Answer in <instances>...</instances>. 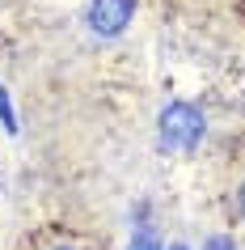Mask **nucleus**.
<instances>
[{
	"instance_id": "obj_1",
	"label": "nucleus",
	"mask_w": 245,
	"mask_h": 250,
	"mask_svg": "<svg viewBox=\"0 0 245 250\" xmlns=\"http://www.w3.org/2000/svg\"><path fill=\"white\" fill-rule=\"evenodd\" d=\"M203 140V115L190 102H169L161 110V145L165 148H194Z\"/></svg>"
},
{
	"instance_id": "obj_2",
	"label": "nucleus",
	"mask_w": 245,
	"mask_h": 250,
	"mask_svg": "<svg viewBox=\"0 0 245 250\" xmlns=\"http://www.w3.org/2000/svg\"><path fill=\"white\" fill-rule=\"evenodd\" d=\"M135 13V0H93L85 21H89L93 34H123Z\"/></svg>"
},
{
	"instance_id": "obj_3",
	"label": "nucleus",
	"mask_w": 245,
	"mask_h": 250,
	"mask_svg": "<svg viewBox=\"0 0 245 250\" xmlns=\"http://www.w3.org/2000/svg\"><path fill=\"white\" fill-rule=\"evenodd\" d=\"M0 123L9 127V132H17V119H13V102H9V93L0 89Z\"/></svg>"
},
{
	"instance_id": "obj_4",
	"label": "nucleus",
	"mask_w": 245,
	"mask_h": 250,
	"mask_svg": "<svg viewBox=\"0 0 245 250\" xmlns=\"http://www.w3.org/2000/svg\"><path fill=\"white\" fill-rule=\"evenodd\" d=\"M203 250H237V242L224 237V233H216V237H207V242H203Z\"/></svg>"
},
{
	"instance_id": "obj_5",
	"label": "nucleus",
	"mask_w": 245,
	"mask_h": 250,
	"mask_svg": "<svg viewBox=\"0 0 245 250\" xmlns=\"http://www.w3.org/2000/svg\"><path fill=\"white\" fill-rule=\"evenodd\" d=\"M131 250H161V246H156V237H152V233H140L135 242H131Z\"/></svg>"
},
{
	"instance_id": "obj_6",
	"label": "nucleus",
	"mask_w": 245,
	"mask_h": 250,
	"mask_svg": "<svg viewBox=\"0 0 245 250\" xmlns=\"http://www.w3.org/2000/svg\"><path fill=\"white\" fill-rule=\"evenodd\" d=\"M237 208H241V216H245V183H241V191H237Z\"/></svg>"
},
{
	"instance_id": "obj_7",
	"label": "nucleus",
	"mask_w": 245,
	"mask_h": 250,
	"mask_svg": "<svg viewBox=\"0 0 245 250\" xmlns=\"http://www.w3.org/2000/svg\"><path fill=\"white\" fill-rule=\"evenodd\" d=\"M169 250H186V246H169Z\"/></svg>"
},
{
	"instance_id": "obj_8",
	"label": "nucleus",
	"mask_w": 245,
	"mask_h": 250,
	"mask_svg": "<svg viewBox=\"0 0 245 250\" xmlns=\"http://www.w3.org/2000/svg\"><path fill=\"white\" fill-rule=\"evenodd\" d=\"M59 250H72V246H59Z\"/></svg>"
}]
</instances>
